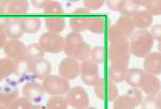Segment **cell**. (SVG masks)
<instances>
[{
    "label": "cell",
    "instance_id": "cell-26",
    "mask_svg": "<svg viewBox=\"0 0 161 109\" xmlns=\"http://www.w3.org/2000/svg\"><path fill=\"white\" fill-rule=\"evenodd\" d=\"M139 7H142L150 14L160 15L161 14V1L160 0H138Z\"/></svg>",
    "mask_w": 161,
    "mask_h": 109
},
{
    "label": "cell",
    "instance_id": "cell-48",
    "mask_svg": "<svg viewBox=\"0 0 161 109\" xmlns=\"http://www.w3.org/2000/svg\"><path fill=\"white\" fill-rule=\"evenodd\" d=\"M8 0H0V15H2V13L7 12V7H8Z\"/></svg>",
    "mask_w": 161,
    "mask_h": 109
},
{
    "label": "cell",
    "instance_id": "cell-5",
    "mask_svg": "<svg viewBox=\"0 0 161 109\" xmlns=\"http://www.w3.org/2000/svg\"><path fill=\"white\" fill-rule=\"evenodd\" d=\"M66 101L68 106L74 109H85L89 106V96L86 90L81 86H75L69 88L66 94Z\"/></svg>",
    "mask_w": 161,
    "mask_h": 109
},
{
    "label": "cell",
    "instance_id": "cell-6",
    "mask_svg": "<svg viewBox=\"0 0 161 109\" xmlns=\"http://www.w3.org/2000/svg\"><path fill=\"white\" fill-rule=\"evenodd\" d=\"M81 80L88 86H94L100 80V70L99 65L93 63L91 60H86L80 65V74Z\"/></svg>",
    "mask_w": 161,
    "mask_h": 109
},
{
    "label": "cell",
    "instance_id": "cell-41",
    "mask_svg": "<svg viewBox=\"0 0 161 109\" xmlns=\"http://www.w3.org/2000/svg\"><path fill=\"white\" fill-rule=\"evenodd\" d=\"M108 42H110V43L116 42V40L123 38L121 34H119V32L117 31L116 26H115L114 24L108 27Z\"/></svg>",
    "mask_w": 161,
    "mask_h": 109
},
{
    "label": "cell",
    "instance_id": "cell-14",
    "mask_svg": "<svg viewBox=\"0 0 161 109\" xmlns=\"http://www.w3.org/2000/svg\"><path fill=\"white\" fill-rule=\"evenodd\" d=\"M127 71H128V65L111 63L108 69V80L114 84L121 83V82L125 81Z\"/></svg>",
    "mask_w": 161,
    "mask_h": 109
},
{
    "label": "cell",
    "instance_id": "cell-9",
    "mask_svg": "<svg viewBox=\"0 0 161 109\" xmlns=\"http://www.w3.org/2000/svg\"><path fill=\"white\" fill-rule=\"evenodd\" d=\"M52 65L48 60L45 58H42L40 60H36L34 62H30V69L29 74L37 80H45L48 75H51Z\"/></svg>",
    "mask_w": 161,
    "mask_h": 109
},
{
    "label": "cell",
    "instance_id": "cell-49",
    "mask_svg": "<svg viewBox=\"0 0 161 109\" xmlns=\"http://www.w3.org/2000/svg\"><path fill=\"white\" fill-rule=\"evenodd\" d=\"M31 109H46V107H45V106L40 105V104H35V105H32Z\"/></svg>",
    "mask_w": 161,
    "mask_h": 109
},
{
    "label": "cell",
    "instance_id": "cell-37",
    "mask_svg": "<svg viewBox=\"0 0 161 109\" xmlns=\"http://www.w3.org/2000/svg\"><path fill=\"white\" fill-rule=\"evenodd\" d=\"M126 96L128 97L129 99H130L131 101L134 103V105L137 107V106H139L140 104H142V91L139 90V88H136V87H131L129 88L127 91V93H126Z\"/></svg>",
    "mask_w": 161,
    "mask_h": 109
},
{
    "label": "cell",
    "instance_id": "cell-1",
    "mask_svg": "<svg viewBox=\"0 0 161 109\" xmlns=\"http://www.w3.org/2000/svg\"><path fill=\"white\" fill-rule=\"evenodd\" d=\"M153 38L148 29H137L129 37V51L137 58H145L151 53L153 47Z\"/></svg>",
    "mask_w": 161,
    "mask_h": 109
},
{
    "label": "cell",
    "instance_id": "cell-27",
    "mask_svg": "<svg viewBox=\"0 0 161 109\" xmlns=\"http://www.w3.org/2000/svg\"><path fill=\"white\" fill-rule=\"evenodd\" d=\"M91 48L92 47H90V45L83 40V42L77 47L76 51H75V54H74V58L76 59L77 61H81V62H83V61H86V60H89Z\"/></svg>",
    "mask_w": 161,
    "mask_h": 109
},
{
    "label": "cell",
    "instance_id": "cell-42",
    "mask_svg": "<svg viewBox=\"0 0 161 109\" xmlns=\"http://www.w3.org/2000/svg\"><path fill=\"white\" fill-rule=\"evenodd\" d=\"M124 3H125V0H106L105 1V4L108 9H111L112 11H117V12L122 10Z\"/></svg>",
    "mask_w": 161,
    "mask_h": 109
},
{
    "label": "cell",
    "instance_id": "cell-44",
    "mask_svg": "<svg viewBox=\"0 0 161 109\" xmlns=\"http://www.w3.org/2000/svg\"><path fill=\"white\" fill-rule=\"evenodd\" d=\"M8 36H7L6 32H4V29H0V49L3 48L4 45L7 44V42H8Z\"/></svg>",
    "mask_w": 161,
    "mask_h": 109
},
{
    "label": "cell",
    "instance_id": "cell-8",
    "mask_svg": "<svg viewBox=\"0 0 161 109\" xmlns=\"http://www.w3.org/2000/svg\"><path fill=\"white\" fill-rule=\"evenodd\" d=\"M7 58L11 59L14 62L24 60L26 56V46L20 39H8L3 47Z\"/></svg>",
    "mask_w": 161,
    "mask_h": 109
},
{
    "label": "cell",
    "instance_id": "cell-21",
    "mask_svg": "<svg viewBox=\"0 0 161 109\" xmlns=\"http://www.w3.org/2000/svg\"><path fill=\"white\" fill-rule=\"evenodd\" d=\"M94 34H102L105 29V17L103 15H89L88 29Z\"/></svg>",
    "mask_w": 161,
    "mask_h": 109
},
{
    "label": "cell",
    "instance_id": "cell-16",
    "mask_svg": "<svg viewBox=\"0 0 161 109\" xmlns=\"http://www.w3.org/2000/svg\"><path fill=\"white\" fill-rule=\"evenodd\" d=\"M131 19L134 21L135 27L138 29H147L153 22V14H150L145 9H139Z\"/></svg>",
    "mask_w": 161,
    "mask_h": 109
},
{
    "label": "cell",
    "instance_id": "cell-20",
    "mask_svg": "<svg viewBox=\"0 0 161 109\" xmlns=\"http://www.w3.org/2000/svg\"><path fill=\"white\" fill-rule=\"evenodd\" d=\"M21 22L24 33L34 34L41 29V19L36 15H23L21 17Z\"/></svg>",
    "mask_w": 161,
    "mask_h": 109
},
{
    "label": "cell",
    "instance_id": "cell-4",
    "mask_svg": "<svg viewBox=\"0 0 161 109\" xmlns=\"http://www.w3.org/2000/svg\"><path fill=\"white\" fill-rule=\"evenodd\" d=\"M64 37L60 34L45 32L41 35L38 45L44 50V53L59 54L64 50Z\"/></svg>",
    "mask_w": 161,
    "mask_h": 109
},
{
    "label": "cell",
    "instance_id": "cell-12",
    "mask_svg": "<svg viewBox=\"0 0 161 109\" xmlns=\"http://www.w3.org/2000/svg\"><path fill=\"white\" fill-rule=\"evenodd\" d=\"M145 73L153 74L157 76L161 73V54L150 53L144 58V69Z\"/></svg>",
    "mask_w": 161,
    "mask_h": 109
},
{
    "label": "cell",
    "instance_id": "cell-34",
    "mask_svg": "<svg viewBox=\"0 0 161 109\" xmlns=\"http://www.w3.org/2000/svg\"><path fill=\"white\" fill-rule=\"evenodd\" d=\"M136 106L134 103L128 98L126 95H122L119 96L114 101V105H113V109H135Z\"/></svg>",
    "mask_w": 161,
    "mask_h": 109
},
{
    "label": "cell",
    "instance_id": "cell-3",
    "mask_svg": "<svg viewBox=\"0 0 161 109\" xmlns=\"http://www.w3.org/2000/svg\"><path fill=\"white\" fill-rule=\"evenodd\" d=\"M43 88L45 93L51 96H64L70 88L69 81L65 80L60 75H51L43 80Z\"/></svg>",
    "mask_w": 161,
    "mask_h": 109
},
{
    "label": "cell",
    "instance_id": "cell-31",
    "mask_svg": "<svg viewBox=\"0 0 161 109\" xmlns=\"http://www.w3.org/2000/svg\"><path fill=\"white\" fill-rule=\"evenodd\" d=\"M18 96V91H9V92L0 93V109H8L10 104L14 101Z\"/></svg>",
    "mask_w": 161,
    "mask_h": 109
},
{
    "label": "cell",
    "instance_id": "cell-19",
    "mask_svg": "<svg viewBox=\"0 0 161 109\" xmlns=\"http://www.w3.org/2000/svg\"><path fill=\"white\" fill-rule=\"evenodd\" d=\"M45 25L48 32L59 34L65 29L66 21L64 15H51L45 17Z\"/></svg>",
    "mask_w": 161,
    "mask_h": 109
},
{
    "label": "cell",
    "instance_id": "cell-30",
    "mask_svg": "<svg viewBox=\"0 0 161 109\" xmlns=\"http://www.w3.org/2000/svg\"><path fill=\"white\" fill-rule=\"evenodd\" d=\"M46 109H68L65 96H52L46 103Z\"/></svg>",
    "mask_w": 161,
    "mask_h": 109
},
{
    "label": "cell",
    "instance_id": "cell-29",
    "mask_svg": "<svg viewBox=\"0 0 161 109\" xmlns=\"http://www.w3.org/2000/svg\"><path fill=\"white\" fill-rule=\"evenodd\" d=\"M43 10H44V13L46 17L63 15V13H64V9H63V6L60 4V2L54 1V0H48Z\"/></svg>",
    "mask_w": 161,
    "mask_h": 109
},
{
    "label": "cell",
    "instance_id": "cell-24",
    "mask_svg": "<svg viewBox=\"0 0 161 109\" xmlns=\"http://www.w3.org/2000/svg\"><path fill=\"white\" fill-rule=\"evenodd\" d=\"M15 72V62L9 58L0 59V82Z\"/></svg>",
    "mask_w": 161,
    "mask_h": 109
},
{
    "label": "cell",
    "instance_id": "cell-32",
    "mask_svg": "<svg viewBox=\"0 0 161 109\" xmlns=\"http://www.w3.org/2000/svg\"><path fill=\"white\" fill-rule=\"evenodd\" d=\"M104 58H105V49L102 45L99 46H94L91 48V53H90V60L96 65H102L104 62Z\"/></svg>",
    "mask_w": 161,
    "mask_h": 109
},
{
    "label": "cell",
    "instance_id": "cell-39",
    "mask_svg": "<svg viewBox=\"0 0 161 109\" xmlns=\"http://www.w3.org/2000/svg\"><path fill=\"white\" fill-rule=\"evenodd\" d=\"M29 69H30V62L26 59L21 60L19 62H15V72L17 75H23V74H29Z\"/></svg>",
    "mask_w": 161,
    "mask_h": 109
},
{
    "label": "cell",
    "instance_id": "cell-47",
    "mask_svg": "<svg viewBox=\"0 0 161 109\" xmlns=\"http://www.w3.org/2000/svg\"><path fill=\"white\" fill-rule=\"evenodd\" d=\"M75 15H90V11L86 8H79L74 11Z\"/></svg>",
    "mask_w": 161,
    "mask_h": 109
},
{
    "label": "cell",
    "instance_id": "cell-11",
    "mask_svg": "<svg viewBox=\"0 0 161 109\" xmlns=\"http://www.w3.org/2000/svg\"><path fill=\"white\" fill-rule=\"evenodd\" d=\"M161 82L156 75L145 73L144 78L140 82L139 88L148 96H157L160 93Z\"/></svg>",
    "mask_w": 161,
    "mask_h": 109
},
{
    "label": "cell",
    "instance_id": "cell-22",
    "mask_svg": "<svg viewBox=\"0 0 161 109\" xmlns=\"http://www.w3.org/2000/svg\"><path fill=\"white\" fill-rule=\"evenodd\" d=\"M144 75H145V71L142 69H139V68H131V69H128L125 81L130 87L139 88L140 82H142Z\"/></svg>",
    "mask_w": 161,
    "mask_h": 109
},
{
    "label": "cell",
    "instance_id": "cell-50",
    "mask_svg": "<svg viewBox=\"0 0 161 109\" xmlns=\"http://www.w3.org/2000/svg\"><path fill=\"white\" fill-rule=\"evenodd\" d=\"M85 109H97V108H96V107H90V106H88V107L85 108Z\"/></svg>",
    "mask_w": 161,
    "mask_h": 109
},
{
    "label": "cell",
    "instance_id": "cell-35",
    "mask_svg": "<svg viewBox=\"0 0 161 109\" xmlns=\"http://www.w3.org/2000/svg\"><path fill=\"white\" fill-rule=\"evenodd\" d=\"M32 101L26 97H17L12 103L10 104L8 109H31Z\"/></svg>",
    "mask_w": 161,
    "mask_h": 109
},
{
    "label": "cell",
    "instance_id": "cell-23",
    "mask_svg": "<svg viewBox=\"0 0 161 109\" xmlns=\"http://www.w3.org/2000/svg\"><path fill=\"white\" fill-rule=\"evenodd\" d=\"M88 19L89 15H75L72 14L69 19V25L72 32L81 33L83 31H87L88 29Z\"/></svg>",
    "mask_w": 161,
    "mask_h": 109
},
{
    "label": "cell",
    "instance_id": "cell-36",
    "mask_svg": "<svg viewBox=\"0 0 161 109\" xmlns=\"http://www.w3.org/2000/svg\"><path fill=\"white\" fill-rule=\"evenodd\" d=\"M94 87V94L97 98L102 99H106V81L105 79L100 78V80L97 82L96 85L93 86Z\"/></svg>",
    "mask_w": 161,
    "mask_h": 109
},
{
    "label": "cell",
    "instance_id": "cell-2",
    "mask_svg": "<svg viewBox=\"0 0 161 109\" xmlns=\"http://www.w3.org/2000/svg\"><path fill=\"white\" fill-rule=\"evenodd\" d=\"M108 57L111 63L128 65L129 59H130L128 39L121 38L116 42L110 43V46L108 49Z\"/></svg>",
    "mask_w": 161,
    "mask_h": 109
},
{
    "label": "cell",
    "instance_id": "cell-10",
    "mask_svg": "<svg viewBox=\"0 0 161 109\" xmlns=\"http://www.w3.org/2000/svg\"><path fill=\"white\" fill-rule=\"evenodd\" d=\"M22 94H23L24 97L30 99L31 101L38 104L42 101L45 94V91L41 83L35 81H29L24 84L23 88H22Z\"/></svg>",
    "mask_w": 161,
    "mask_h": 109
},
{
    "label": "cell",
    "instance_id": "cell-18",
    "mask_svg": "<svg viewBox=\"0 0 161 109\" xmlns=\"http://www.w3.org/2000/svg\"><path fill=\"white\" fill-rule=\"evenodd\" d=\"M29 10V2L26 0H10L7 7L9 17H23Z\"/></svg>",
    "mask_w": 161,
    "mask_h": 109
},
{
    "label": "cell",
    "instance_id": "cell-45",
    "mask_svg": "<svg viewBox=\"0 0 161 109\" xmlns=\"http://www.w3.org/2000/svg\"><path fill=\"white\" fill-rule=\"evenodd\" d=\"M48 0H32L31 3L33 4L34 8H37V9H44L45 4L47 3Z\"/></svg>",
    "mask_w": 161,
    "mask_h": 109
},
{
    "label": "cell",
    "instance_id": "cell-28",
    "mask_svg": "<svg viewBox=\"0 0 161 109\" xmlns=\"http://www.w3.org/2000/svg\"><path fill=\"white\" fill-rule=\"evenodd\" d=\"M139 9L140 7L139 3H138V0H125V3H124L122 10L119 11V13L122 14V17L131 19Z\"/></svg>",
    "mask_w": 161,
    "mask_h": 109
},
{
    "label": "cell",
    "instance_id": "cell-7",
    "mask_svg": "<svg viewBox=\"0 0 161 109\" xmlns=\"http://www.w3.org/2000/svg\"><path fill=\"white\" fill-rule=\"evenodd\" d=\"M58 72H59V75L65 80H74L80 74V63L75 58L66 57L60 61L58 65Z\"/></svg>",
    "mask_w": 161,
    "mask_h": 109
},
{
    "label": "cell",
    "instance_id": "cell-40",
    "mask_svg": "<svg viewBox=\"0 0 161 109\" xmlns=\"http://www.w3.org/2000/svg\"><path fill=\"white\" fill-rule=\"evenodd\" d=\"M83 4H85L86 9L91 11V10L101 9L102 7L105 4V1H103V0H85V1H83Z\"/></svg>",
    "mask_w": 161,
    "mask_h": 109
},
{
    "label": "cell",
    "instance_id": "cell-38",
    "mask_svg": "<svg viewBox=\"0 0 161 109\" xmlns=\"http://www.w3.org/2000/svg\"><path fill=\"white\" fill-rule=\"evenodd\" d=\"M119 97V90L116 85L108 80H106V101H114Z\"/></svg>",
    "mask_w": 161,
    "mask_h": 109
},
{
    "label": "cell",
    "instance_id": "cell-17",
    "mask_svg": "<svg viewBox=\"0 0 161 109\" xmlns=\"http://www.w3.org/2000/svg\"><path fill=\"white\" fill-rule=\"evenodd\" d=\"M114 25L116 26L117 31L119 32L122 37L126 38V39H128V38L130 37L131 34H133L136 29L133 19L126 18V17H122V15L119 18V20H117V22L114 24Z\"/></svg>",
    "mask_w": 161,
    "mask_h": 109
},
{
    "label": "cell",
    "instance_id": "cell-13",
    "mask_svg": "<svg viewBox=\"0 0 161 109\" xmlns=\"http://www.w3.org/2000/svg\"><path fill=\"white\" fill-rule=\"evenodd\" d=\"M4 32L9 39H20L24 34L21 17H9V22Z\"/></svg>",
    "mask_w": 161,
    "mask_h": 109
},
{
    "label": "cell",
    "instance_id": "cell-25",
    "mask_svg": "<svg viewBox=\"0 0 161 109\" xmlns=\"http://www.w3.org/2000/svg\"><path fill=\"white\" fill-rule=\"evenodd\" d=\"M44 50L41 48V46L38 45V43H34V44H30L26 46V56L25 59L29 62H34L36 60L44 58Z\"/></svg>",
    "mask_w": 161,
    "mask_h": 109
},
{
    "label": "cell",
    "instance_id": "cell-46",
    "mask_svg": "<svg viewBox=\"0 0 161 109\" xmlns=\"http://www.w3.org/2000/svg\"><path fill=\"white\" fill-rule=\"evenodd\" d=\"M9 22V15H0V29H4Z\"/></svg>",
    "mask_w": 161,
    "mask_h": 109
},
{
    "label": "cell",
    "instance_id": "cell-33",
    "mask_svg": "<svg viewBox=\"0 0 161 109\" xmlns=\"http://www.w3.org/2000/svg\"><path fill=\"white\" fill-rule=\"evenodd\" d=\"M142 109H161L160 94L159 96H148L147 95L142 101Z\"/></svg>",
    "mask_w": 161,
    "mask_h": 109
},
{
    "label": "cell",
    "instance_id": "cell-15",
    "mask_svg": "<svg viewBox=\"0 0 161 109\" xmlns=\"http://www.w3.org/2000/svg\"><path fill=\"white\" fill-rule=\"evenodd\" d=\"M64 51L67 54V57L74 58V54L76 51L77 47L83 42V37L80 33L76 32H70L67 36L64 38Z\"/></svg>",
    "mask_w": 161,
    "mask_h": 109
},
{
    "label": "cell",
    "instance_id": "cell-43",
    "mask_svg": "<svg viewBox=\"0 0 161 109\" xmlns=\"http://www.w3.org/2000/svg\"><path fill=\"white\" fill-rule=\"evenodd\" d=\"M151 37L153 38V40H158L160 42L161 40V24H156V25H153L149 31Z\"/></svg>",
    "mask_w": 161,
    "mask_h": 109
}]
</instances>
